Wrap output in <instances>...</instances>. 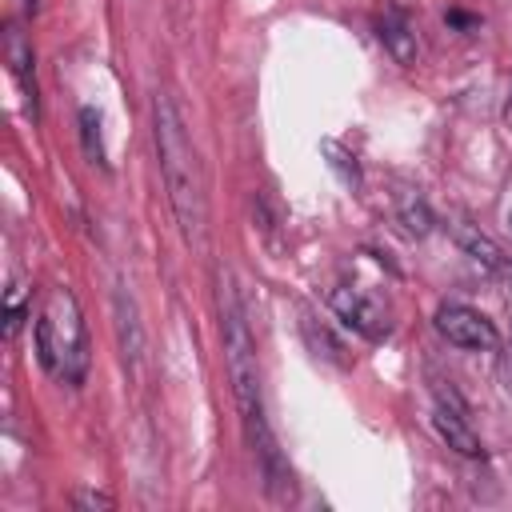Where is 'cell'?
I'll list each match as a JSON object with an SVG mask.
<instances>
[{
    "label": "cell",
    "instance_id": "ffe728a7",
    "mask_svg": "<svg viewBox=\"0 0 512 512\" xmlns=\"http://www.w3.org/2000/svg\"><path fill=\"white\" fill-rule=\"evenodd\" d=\"M504 276H508V284H512V260H508V268H504Z\"/></svg>",
    "mask_w": 512,
    "mask_h": 512
},
{
    "label": "cell",
    "instance_id": "3957f363",
    "mask_svg": "<svg viewBox=\"0 0 512 512\" xmlns=\"http://www.w3.org/2000/svg\"><path fill=\"white\" fill-rule=\"evenodd\" d=\"M36 360L48 376L64 384H84L88 376V364H92L88 328L68 288H52L44 300V312L36 316Z\"/></svg>",
    "mask_w": 512,
    "mask_h": 512
},
{
    "label": "cell",
    "instance_id": "8992f818",
    "mask_svg": "<svg viewBox=\"0 0 512 512\" xmlns=\"http://www.w3.org/2000/svg\"><path fill=\"white\" fill-rule=\"evenodd\" d=\"M112 324H116L120 356L136 372V364L144 356V324H140V304H136V296H132V288L124 280L112 288Z\"/></svg>",
    "mask_w": 512,
    "mask_h": 512
},
{
    "label": "cell",
    "instance_id": "6da1fadb",
    "mask_svg": "<svg viewBox=\"0 0 512 512\" xmlns=\"http://www.w3.org/2000/svg\"><path fill=\"white\" fill-rule=\"evenodd\" d=\"M220 336H224V364H228V384L244 420V436L252 444V456L264 476V492L276 504L292 500V468L264 420V400H260V368H256V340L244 316V300L236 292V276L224 268L220 272Z\"/></svg>",
    "mask_w": 512,
    "mask_h": 512
},
{
    "label": "cell",
    "instance_id": "ac0fdd59",
    "mask_svg": "<svg viewBox=\"0 0 512 512\" xmlns=\"http://www.w3.org/2000/svg\"><path fill=\"white\" fill-rule=\"evenodd\" d=\"M504 120L512 124V92H508V108H504Z\"/></svg>",
    "mask_w": 512,
    "mask_h": 512
},
{
    "label": "cell",
    "instance_id": "5bb4252c",
    "mask_svg": "<svg viewBox=\"0 0 512 512\" xmlns=\"http://www.w3.org/2000/svg\"><path fill=\"white\" fill-rule=\"evenodd\" d=\"M24 288L20 284H12L8 288V304H4V340H12L16 332H20V324H24Z\"/></svg>",
    "mask_w": 512,
    "mask_h": 512
},
{
    "label": "cell",
    "instance_id": "5b68a950",
    "mask_svg": "<svg viewBox=\"0 0 512 512\" xmlns=\"http://www.w3.org/2000/svg\"><path fill=\"white\" fill-rule=\"evenodd\" d=\"M328 308L336 312V320H340L344 328H352V332L364 336V340H384V336H388V316H384V308H380L372 296H364L360 288H332V292H328Z\"/></svg>",
    "mask_w": 512,
    "mask_h": 512
},
{
    "label": "cell",
    "instance_id": "ba28073f",
    "mask_svg": "<svg viewBox=\"0 0 512 512\" xmlns=\"http://www.w3.org/2000/svg\"><path fill=\"white\" fill-rule=\"evenodd\" d=\"M376 32H380V44H384V52L396 60V64H416V56H420V44H416V32H412V24H408V16L404 12H384L380 16V24H376Z\"/></svg>",
    "mask_w": 512,
    "mask_h": 512
},
{
    "label": "cell",
    "instance_id": "30bf717a",
    "mask_svg": "<svg viewBox=\"0 0 512 512\" xmlns=\"http://www.w3.org/2000/svg\"><path fill=\"white\" fill-rule=\"evenodd\" d=\"M452 240H456V248H460L468 260H476L480 268H488V272H504V268H508V256L500 252V244H496L492 236H484L480 228H472V224H452Z\"/></svg>",
    "mask_w": 512,
    "mask_h": 512
},
{
    "label": "cell",
    "instance_id": "d6986e66",
    "mask_svg": "<svg viewBox=\"0 0 512 512\" xmlns=\"http://www.w3.org/2000/svg\"><path fill=\"white\" fill-rule=\"evenodd\" d=\"M24 4V12H36V0H20Z\"/></svg>",
    "mask_w": 512,
    "mask_h": 512
},
{
    "label": "cell",
    "instance_id": "7c38bea8",
    "mask_svg": "<svg viewBox=\"0 0 512 512\" xmlns=\"http://www.w3.org/2000/svg\"><path fill=\"white\" fill-rule=\"evenodd\" d=\"M320 156H328V168L340 176V184H348V188H360V184H364L360 160H356L340 140H320Z\"/></svg>",
    "mask_w": 512,
    "mask_h": 512
},
{
    "label": "cell",
    "instance_id": "9a60e30c",
    "mask_svg": "<svg viewBox=\"0 0 512 512\" xmlns=\"http://www.w3.org/2000/svg\"><path fill=\"white\" fill-rule=\"evenodd\" d=\"M432 392H436V404H440V408H452V412L468 416V404H464V396L452 388V380H432Z\"/></svg>",
    "mask_w": 512,
    "mask_h": 512
},
{
    "label": "cell",
    "instance_id": "4fadbf2b",
    "mask_svg": "<svg viewBox=\"0 0 512 512\" xmlns=\"http://www.w3.org/2000/svg\"><path fill=\"white\" fill-rule=\"evenodd\" d=\"M396 220L404 224V232L412 236V240H424L428 232H432V212H428V204L420 200V196H400V204H396Z\"/></svg>",
    "mask_w": 512,
    "mask_h": 512
},
{
    "label": "cell",
    "instance_id": "8fae6325",
    "mask_svg": "<svg viewBox=\"0 0 512 512\" xmlns=\"http://www.w3.org/2000/svg\"><path fill=\"white\" fill-rule=\"evenodd\" d=\"M80 144H84V156L100 168H108V148H104V128H100V112L92 104L80 108Z\"/></svg>",
    "mask_w": 512,
    "mask_h": 512
},
{
    "label": "cell",
    "instance_id": "44dd1931",
    "mask_svg": "<svg viewBox=\"0 0 512 512\" xmlns=\"http://www.w3.org/2000/svg\"><path fill=\"white\" fill-rule=\"evenodd\" d=\"M508 228H512V212H508Z\"/></svg>",
    "mask_w": 512,
    "mask_h": 512
},
{
    "label": "cell",
    "instance_id": "2e32d148",
    "mask_svg": "<svg viewBox=\"0 0 512 512\" xmlns=\"http://www.w3.org/2000/svg\"><path fill=\"white\" fill-rule=\"evenodd\" d=\"M72 504L76 508H112V496H104V492H76Z\"/></svg>",
    "mask_w": 512,
    "mask_h": 512
},
{
    "label": "cell",
    "instance_id": "7a4b0ae2",
    "mask_svg": "<svg viewBox=\"0 0 512 512\" xmlns=\"http://www.w3.org/2000/svg\"><path fill=\"white\" fill-rule=\"evenodd\" d=\"M152 128H156V152H160V176L172 204V216L188 244H204L208 228V204H204V176L196 160V144L188 136L184 112L172 100V92H156L152 100Z\"/></svg>",
    "mask_w": 512,
    "mask_h": 512
},
{
    "label": "cell",
    "instance_id": "52a82bcc",
    "mask_svg": "<svg viewBox=\"0 0 512 512\" xmlns=\"http://www.w3.org/2000/svg\"><path fill=\"white\" fill-rule=\"evenodd\" d=\"M432 428H436V436H440L456 456H468V460L484 456V444H480V436L472 432L468 416H460V412L436 404V412H432Z\"/></svg>",
    "mask_w": 512,
    "mask_h": 512
},
{
    "label": "cell",
    "instance_id": "9c48e42d",
    "mask_svg": "<svg viewBox=\"0 0 512 512\" xmlns=\"http://www.w3.org/2000/svg\"><path fill=\"white\" fill-rule=\"evenodd\" d=\"M4 60H8V68H12V76H16V84L24 88V96H28V112L36 116V80H32V44H28V36L20 32V24H8V32H4Z\"/></svg>",
    "mask_w": 512,
    "mask_h": 512
},
{
    "label": "cell",
    "instance_id": "277c9868",
    "mask_svg": "<svg viewBox=\"0 0 512 512\" xmlns=\"http://www.w3.org/2000/svg\"><path fill=\"white\" fill-rule=\"evenodd\" d=\"M432 328H436L448 344L468 348V352H492V348H500V332H496V324H492L480 308L460 304V300H444V304H436V312H432Z\"/></svg>",
    "mask_w": 512,
    "mask_h": 512
},
{
    "label": "cell",
    "instance_id": "e0dca14e",
    "mask_svg": "<svg viewBox=\"0 0 512 512\" xmlns=\"http://www.w3.org/2000/svg\"><path fill=\"white\" fill-rule=\"evenodd\" d=\"M496 372H500V384L512 392V348H508V352H500V364H496Z\"/></svg>",
    "mask_w": 512,
    "mask_h": 512
}]
</instances>
